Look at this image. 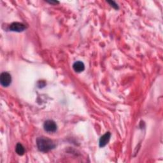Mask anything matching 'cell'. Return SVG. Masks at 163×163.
Masks as SVG:
<instances>
[{"label":"cell","mask_w":163,"mask_h":163,"mask_svg":"<svg viewBox=\"0 0 163 163\" xmlns=\"http://www.w3.org/2000/svg\"><path fill=\"white\" fill-rule=\"evenodd\" d=\"M37 144L39 151L43 152L50 151L55 147V144L52 140L44 136L38 138L37 140Z\"/></svg>","instance_id":"1"},{"label":"cell","mask_w":163,"mask_h":163,"mask_svg":"<svg viewBox=\"0 0 163 163\" xmlns=\"http://www.w3.org/2000/svg\"><path fill=\"white\" fill-rule=\"evenodd\" d=\"M12 82L11 75L7 72L2 73L0 76V83L3 87L9 86Z\"/></svg>","instance_id":"2"},{"label":"cell","mask_w":163,"mask_h":163,"mask_svg":"<svg viewBox=\"0 0 163 163\" xmlns=\"http://www.w3.org/2000/svg\"><path fill=\"white\" fill-rule=\"evenodd\" d=\"M44 127L45 131L48 133H54L57 130V124L52 120H47L44 122Z\"/></svg>","instance_id":"3"},{"label":"cell","mask_w":163,"mask_h":163,"mask_svg":"<svg viewBox=\"0 0 163 163\" xmlns=\"http://www.w3.org/2000/svg\"><path fill=\"white\" fill-rule=\"evenodd\" d=\"M9 29L10 31L16 32H22L26 30V26L23 23H13L10 26Z\"/></svg>","instance_id":"4"},{"label":"cell","mask_w":163,"mask_h":163,"mask_svg":"<svg viewBox=\"0 0 163 163\" xmlns=\"http://www.w3.org/2000/svg\"><path fill=\"white\" fill-rule=\"evenodd\" d=\"M110 136L111 134L109 132H107V133H105L104 135H103L100 139V147H104L107 145L110 139Z\"/></svg>","instance_id":"5"},{"label":"cell","mask_w":163,"mask_h":163,"mask_svg":"<svg viewBox=\"0 0 163 163\" xmlns=\"http://www.w3.org/2000/svg\"><path fill=\"white\" fill-rule=\"evenodd\" d=\"M73 68L75 70V72L77 73H80L85 69V65L81 61H76L73 64Z\"/></svg>","instance_id":"6"},{"label":"cell","mask_w":163,"mask_h":163,"mask_svg":"<svg viewBox=\"0 0 163 163\" xmlns=\"http://www.w3.org/2000/svg\"><path fill=\"white\" fill-rule=\"evenodd\" d=\"M16 151L17 152V154L19 155H23L24 152H25V150H24V148L22 144H17L16 145Z\"/></svg>","instance_id":"7"},{"label":"cell","mask_w":163,"mask_h":163,"mask_svg":"<svg viewBox=\"0 0 163 163\" xmlns=\"http://www.w3.org/2000/svg\"><path fill=\"white\" fill-rule=\"evenodd\" d=\"M108 3L113 7V8H114L115 9H119V6L117 5V4L115 2H113V1H108Z\"/></svg>","instance_id":"8"},{"label":"cell","mask_w":163,"mask_h":163,"mask_svg":"<svg viewBox=\"0 0 163 163\" xmlns=\"http://www.w3.org/2000/svg\"><path fill=\"white\" fill-rule=\"evenodd\" d=\"M48 3H51V4H58V3H59V2H54V1H51V2H47Z\"/></svg>","instance_id":"9"}]
</instances>
